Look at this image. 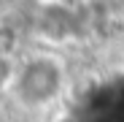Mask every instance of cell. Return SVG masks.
<instances>
[{
  "label": "cell",
  "mask_w": 124,
  "mask_h": 122,
  "mask_svg": "<svg viewBox=\"0 0 124 122\" xmlns=\"http://www.w3.org/2000/svg\"><path fill=\"white\" fill-rule=\"evenodd\" d=\"M16 65L11 54H0V95H11L14 79H16Z\"/></svg>",
  "instance_id": "7a4b0ae2"
},
{
  "label": "cell",
  "mask_w": 124,
  "mask_h": 122,
  "mask_svg": "<svg viewBox=\"0 0 124 122\" xmlns=\"http://www.w3.org/2000/svg\"><path fill=\"white\" fill-rule=\"evenodd\" d=\"M68 81V71L62 57L54 52H35L16 65V79L11 98L24 111H43L54 106Z\"/></svg>",
  "instance_id": "6da1fadb"
}]
</instances>
